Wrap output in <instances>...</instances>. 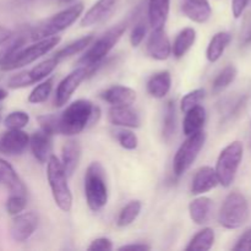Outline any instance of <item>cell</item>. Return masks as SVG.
<instances>
[{
  "instance_id": "4316f807",
  "label": "cell",
  "mask_w": 251,
  "mask_h": 251,
  "mask_svg": "<svg viewBox=\"0 0 251 251\" xmlns=\"http://www.w3.org/2000/svg\"><path fill=\"white\" fill-rule=\"evenodd\" d=\"M232 42V34L229 32L221 31L216 33L215 36L211 38L210 43H208L207 49H206V58L210 63H216L221 59L227 47L229 46Z\"/></svg>"
},
{
  "instance_id": "484cf974",
  "label": "cell",
  "mask_w": 251,
  "mask_h": 251,
  "mask_svg": "<svg viewBox=\"0 0 251 251\" xmlns=\"http://www.w3.org/2000/svg\"><path fill=\"white\" fill-rule=\"evenodd\" d=\"M206 123V109L201 104L191 108L190 110L185 113L183 123V130L185 136L196 134L199 131H202Z\"/></svg>"
},
{
  "instance_id": "277c9868",
  "label": "cell",
  "mask_w": 251,
  "mask_h": 251,
  "mask_svg": "<svg viewBox=\"0 0 251 251\" xmlns=\"http://www.w3.org/2000/svg\"><path fill=\"white\" fill-rule=\"evenodd\" d=\"M86 202L93 212L103 210L108 202V185L105 171L100 162H92L86 169L85 180Z\"/></svg>"
},
{
  "instance_id": "74e56055",
  "label": "cell",
  "mask_w": 251,
  "mask_h": 251,
  "mask_svg": "<svg viewBox=\"0 0 251 251\" xmlns=\"http://www.w3.org/2000/svg\"><path fill=\"white\" fill-rule=\"evenodd\" d=\"M115 137H117L120 146L125 150H129V151L135 150L137 145H139V139H137L136 135L132 131H130V130H126L125 127L115 132Z\"/></svg>"
},
{
  "instance_id": "60d3db41",
  "label": "cell",
  "mask_w": 251,
  "mask_h": 251,
  "mask_svg": "<svg viewBox=\"0 0 251 251\" xmlns=\"http://www.w3.org/2000/svg\"><path fill=\"white\" fill-rule=\"evenodd\" d=\"M88 251H110L113 250L112 240L108 238H97L87 248Z\"/></svg>"
},
{
  "instance_id": "4dcf8cb0",
  "label": "cell",
  "mask_w": 251,
  "mask_h": 251,
  "mask_svg": "<svg viewBox=\"0 0 251 251\" xmlns=\"http://www.w3.org/2000/svg\"><path fill=\"white\" fill-rule=\"evenodd\" d=\"M237 68L233 64H229L226 68L220 71L216 78L212 82V93L213 95H220L221 92L226 90L233 81L237 77Z\"/></svg>"
},
{
  "instance_id": "7a4b0ae2",
  "label": "cell",
  "mask_w": 251,
  "mask_h": 251,
  "mask_svg": "<svg viewBox=\"0 0 251 251\" xmlns=\"http://www.w3.org/2000/svg\"><path fill=\"white\" fill-rule=\"evenodd\" d=\"M126 27L127 22H120V24L115 25L114 27L108 29L107 32H104L95 42L92 41V43L90 44V48L78 60V65L87 68V77L95 75L98 68L103 65L104 59L120 41L123 34L126 31Z\"/></svg>"
},
{
  "instance_id": "c3c4849f",
  "label": "cell",
  "mask_w": 251,
  "mask_h": 251,
  "mask_svg": "<svg viewBox=\"0 0 251 251\" xmlns=\"http://www.w3.org/2000/svg\"><path fill=\"white\" fill-rule=\"evenodd\" d=\"M73 1V0H61V2H70Z\"/></svg>"
},
{
  "instance_id": "6da1fadb",
  "label": "cell",
  "mask_w": 251,
  "mask_h": 251,
  "mask_svg": "<svg viewBox=\"0 0 251 251\" xmlns=\"http://www.w3.org/2000/svg\"><path fill=\"white\" fill-rule=\"evenodd\" d=\"M100 118V107L88 100H77L59 115V134L76 136L88 126L97 124Z\"/></svg>"
},
{
  "instance_id": "836d02e7",
  "label": "cell",
  "mask_w": 251,
  "mask_h": 251,
  "mask_svg": "<svg viewBox=\"0 0 251 251\" xmlns=\"http://www.w3.org/2000/svg\"><path fill=\"white\" fill-rule=\"evenodd\" d=\"M54 80L53 77H47L43 81L38 83L33 90L31 91L28 96V102L32 104H39V103L46 102L50 96L51 91H53Z\"/></svg>"
},
{
  "instance_id": "8fae6325",
  "label": "cell",
  "mask_w": 251,
  "mask_h": 251,
  "mask_svg": "<svg viewBox=\"0 0 251 251\" xmlns=\"http://www.w3.org/2000/svg\"><path fill=\"white\" fill-rule=\"evenodd\" d=\"M87 78V68L86 66H78L69 75H66L63 80L59 82L55 91V102L56 107H63L70 100L78 86Z\"/></svg>"
},
{
  "instance_id": "f35d334b",
  "label": "cell",
  "mask_w": 251,
  "mask_h": 251,
  "mask_svg": "<svg viewBox=\"0 0 251 251\" xmlns=\"http://www.w3.org/2000/svg\"><path fill=\"white\" fill-rule=\"evenodd\" d=\"M38 123L41 125L42 131L47 132L49 135L59 134V115L46 114L38 117Z\"/></svg>"
},
{
  "instance_id": "44dd1931",
  "label": "cell",
  "mask_w": 251,
  "mask_h": 251,
  "mask_svg": "<svg viewBox=\"0 0 251 251\" xmlns=\"http://www.w3.org/2000/svg\"><path fill=\"white\" fill-rule=\"evenodd\" d=\"M100 97L110 105H131L136 100V92L127 86L115 85L103 91Z\"/></svg>"
},
{
  "instance_id": "f546056e",
  "label": "cell",
  "mask_w": 251,
  "mask_h": 251,
  "mask_svg": "<svg viewBox=\"0 0 251 251\" xmlns=\"http://www.w3.org/2000/svg\"><path fill=\"white\" fill-rule=\"evenodd\" d=\"M215 244V232L212 228H203L196 233L186 247V251H207Z\"/></svg>"
},
{
  "instance_id": "7bdbcfd3",
  "label": "cell",
  "mask_w": 251,
  "mask_h": 251,
  "mask_svg": "<svg viewBox=\"0 0 251 251\" xmlns=\"http://www.w3.org/2000/svg\"><path fill=\"white\" fill-rule=\"evenodd\" d=\"M250 0H232V12L235 19H239L244 14Z\"/></svg>"
},
{
  "instance_id": "83f0119b",
  "label": "cell",
  "mask_w": 251,
  "mask_h": 251,
  "mask_svg": "<svg viewBox=\"0 0 251 251\" xmlns=\"http://www.w3.org/2000/svg\"><path fill=\"white\" fill-rule=\"evenodd\" d=\"M196 37H198V33H196V31L193 27H186V28L181 29L176 34L174 43L172 44V54L176 59L183 58L190 50L191 47L195 44Z\"/></svg>"
},
{
  "instance_id": "9a60e30c",
  "label": "cell",
  "mask_w": 251,
  "mask_h": 251,
  "mask_svg": "<svg viewBox=\"0 0 251 251\" xmlns=\"http://www.w3.org/2000/svg\"><path fill=\"white\" fill-rule=\"evenodd\" d=\"M120 0H98L86 11L80 21L81 27H91L107 20L117 9Z\"/></svg>"
},
{
  "instance_id": "d6986e66",
  "label": "cell",
  "mask_w": 251,
  "mask_h": 251,
  "mask_svg": "<svg viewBox=\"0 0 251 251\" xmlns=\"http://www.w3.org/2000/svg\"><path fill=\"white\" fill-rule=\"evenodd\" d=\"M183 14L196 24H205L211 19L212 9L208 0H184Z\"/></svg>"
},
{
  "instance_id": "2e32d148",
  "label": "cell",
  "mask_w": 251,
  "mask_h": 251,
  "mask_svg": "<svg viewBox=\"0 0 251 251\" xmlns=\"http://www.w3.org/2000/svg\"><path fill=\"white\" fill-rule=\"evenodd\" d=\"M108 120L110 124L125 129H135L141 124L140 115L131 105H112L108 110Z\"/></svg>"
},
{
  "instance_id": "ffe728a7",
  "label": "cell",
  "mask_w": 251,
  "mask_h": 251,
  "mask_svg": "<svg viewBox=\"0 0 251 251\" xmlns=\"http://www.w3.org/2000/svg\"><path fill=\"white\" fill-rule=\"evenodd\" d=\"M81 159V146L80 142L76 140H69L61 147V164L65 171L68 178L74 176L77 169Z\"/></svg>"
},
{
  "instance_id": "e0dca14e",
  "label": "cell",
  "mask_w": 251,
  "mask_h": 251,
  "mask_svg": "<svg viewBox=\"0 0 251 251\" xmlns=\"http://www.w3.org/2000/svg\"><path fill=\"white\" fill-rule=\"evenodd\" d=\"M220 184L216 171L212 167H201L198 169L191 183V193L194 195H202L208 193Z\"/></svg>"
},
{
  "instance_id": "e575fe53",
  "label": "cell",
  "mask_w": 251,
  "mask_h": 251,
  "mask_svg": "<svg viewBox=\"0 0 251 251\" xmlns=\"http://www.w3.org/2000/svg\"><path fill=\"white\" fill-rule=\"evenodd\" d=\"M29 123L28 113L24 110H15L9 113L4 119V125L9 130H21Z\"/></svg>"
},
{
  "instance_id": "bcb514c9",
  "label": "cell",
  "mask_w": 251,
  "mask_h": 251,
  "mask_svg": "<svg viewBox=\"0 0 251 251\" xmlns=\"http://www.w3.org/2000/svg\"><path fill=\"white\" fill-rule=\"evenodd\" d=\"M6 97H7V91L4 90V88H0V102L4 100Z\"/></svg>"
},
{
  "instance_id": "ba28073f",
  "label": "cell",
  "mask_w": 251,
  "mask_h": 251,
  "mask_svg": "<svg viewBox=\"0 0 251 251\" xmlns=\"http://www.w3.org/2000/svg\"><path fill=\"white\" fill-rule=\"evenodd\" d=\"M244 154V146L240 141L230 142L221 151L216 163V174L222 186L228 188L234 181Z\"/></svg>"
},
{
  "instance_id": "1f68e13d",
  "label": "cell",
  "mask_w": 251,
  "mask_h": 251,
  "mask_svg": "<svg viewBox=\"0 0 251 251\" xmlns=\"http://www.w3.org/2000/svg\"><path fill=\"white\" fill-rule=\"evenodd\" d=\"M176 103L173 100H169L164 109V117H163V139L167 142H171L173 136L176 135Z\"/></svg>"
},
{
  "instance_id": "3957f363",
  "label": "cell",
  "mask_w": 251,
  "mask_h": 251,
  "mask_svg": "<svg viewBox=\"0 0 251 251\" xmlns=\"http://www.w3.org/2000/svg\"><path fill=\"white\" fill-rule=\"evenodd\" d=\"M83 4L82 2H76L61 11L56 12L55 15L50 16L49 19L39 22L38 25L32 27L28 31L29 39L31 41H39V39L48 38V37L58 36L60 32L65 31L73 24H75L76 20L82 15Z\"/></svg>"
},
{
  "instance_id": "9c48e42d",
  "label": "cell",
  "mask_w": 251,
  "mask_h": 251,
  "mask_svg": "<svg viewBox=\"0 0 251 251\" xmlns=\"http://www.w3.org/2000/svg\"><path fill=\"white\" fill-rule=\"evenodd\" d=\"M205 142L206 134L203 130L186 136V140L180 145L173 158V173L176 178H180L191 168L205 146Z\"/></svg>"
},
{
  "instance_id": "5b68a950",
  "label": "cell",
  "mask_w": 251,
  "mask_h": 251,
  "mask_svg": "<svg viewBox=\"0 0 251 251\" xmlns=\"http://www.w3.org/2000/svg\"><path fill=\"white\" fill-rule=\"evenodd\" d=\"M47 179L55 205L64 212H70L74 199L68 184V176L60 159L54 154L47 161Z\"/></svg>"
},
{
  "instance_id": "f6af8a7d",
  "label": "cell",
  "mask_w": 251,
  "mask_h": 251,
  "mask_svg": "<svg viewBox=\"0 0 251 251\" xmlns=\"http://www.w3.org/2000/svg\"><path fill=\"white\" fill-rule=\"evenodd\" d=\"M11 36H12V31H10V29L6 28V27L0 26V46H1L2 43H5V42H6Z\"/></svg>"
},
{
  "instance_id": "7402d4cb",
  "label": "cell",
  "mask_w": 251,
  "mask_h": 251,
  "mask_svg": "<svg viewBox=\"0 0 251 251\" xmlns=\"http://www.w3.org/2000/svg\"><path fill=\"white\" fill-rule=\"evenodd\" d=\"M0 181L6 185L11 194H21V195L27 194L26 185L17 172L9 162L2 158H0Z\"/></svg>"
},
{
  "instance_id": "d590c367",
  "label": "cell",
  "mask_w": 251,
  "mask_h": 251,
  "mask_svg": "<svg viewBox=\"0 0 251 251\" xmlns=\"http://www.w3.org/2000/svg\"><path fill=\"white\" fill-rule=\"evenodd\" d=\"M205 98V90L203 88H196V90L190 91L186 93L180 100V110L183 113H186L190 110L191 108L196 107V105L201 104V102Z\"/></svg>"
},
{
  "instance_id": "b9f144b4",
  "label": "cell",
  "mask_w": 251,
  "mask_h": 251,
  "mask_svg": "<svg viewBox=\"0 0 251 251\" xmlns=\"http://www.w3.org/2000/svg\"><path fill=\"white\" fill-rule=\"evenodd\" d=\"M233 250L237 251H251V228L245 230L240 238L238 239L237 244L234 245Z\"/></svg>"
},
{
  "instance_id": "cb8c5ba5",
  "label": "cell",
  "mask_w": 251,
  "mask_h": 251,
  "mask_svg": "<svg viewBox=\"0 0 251 251\" xmlns=\"http://www.w3.org/2000/svg\"><path fill=\"white\" fill-rule=\"evenodd\" d=\"M172 88V75L168 70L153 74L147 81V92L151 97L161 100L169 93Z\"/></svg>"
},
{
  "instance_id": "ac0fdd59",
  "label": "cell",
  "mask_w": 251,
  "mask_h": 251,
  "mask_svg": "<svg viewBox=\"0 0 251 251\" xmlns=\"http://www.w3.org/2000/svg\"><path fill=\"white\" fill-rule=\"evenodd\" d=\"M171 11V0H147V21L154 28H163Z\"/></svg>"
},
{
  "instance_id": "d4e9b609",
  "label": "cell",
  "mask_w": 251,
  "mask_h": 251,
  "mask_svg": "<svg viewBox=\"0 0 251 251\" xmlns=\"http://www.w3.org/2000/svg\"><path fill=\"white\" fill-rule=\"evenodd\" d=\"M213 211V201L210 198L201 196L195 199L189 205V215L195 225L202 226L210 221Z\"/></svg>"
},
{
  "instance_id": "8d00e7d4",
  "label": "cell",
  "mask_w": 251,
  "mask_h": 251,
  "mask_svg": "<svg viewBox=\"0 0 251 251\" xmlns=\"http://www.w3.org/2000/svg\"><path fill=\"white\" fill-rule=\"evenodd\" d=\"M6 211L9 215L16 216L19 213L24 212L25 208L27 206V199L26 195H21V194H11L9 199L6 200Z\"/></svg>"
},
{
  "instance_id": "603a6c76",
  "label": "cell",
  "mask_w": 251,
  "mask_h": 251,
  "mask_svg": "<svg viewBox=\"0 0 251 251\" xmlns=\"http://www.w3.org/2000/svg\"><path fill=\"white\" fill-rule=\"evenodd\" d=\"M29 147H31L34 158L39 163H47L49 157L51 156V147H53L51 146V135L47 134L42 130L34 132L29 137Z\"/></svg>"
},
{
  "instance_id": "d6a6232c",
  "label": "cell",
  "mask_w": 251,
  "mask_h": 251,
  "mask_svg": "<svg viewBox=\"0 0 251 251\" xmlns=\"http://www.w3.org/2000/svg\"><path fill=\"white\" fill-rule=\"evenodd\" d=\"M142 203L139 200H132L129 203L124 206V207L120 210L119 216H118L117 225L118 227L125 228L127 226L131 225L132 222H135L137 217H139L140 212H141Z\"/></svg>"
},
{
  "instance_id": "4fadbf2b",
  "label": "cell",
  "mask_w": 251,
  "mask_h": 251,
  "mask_svg": "<svg viewBox=\"0 0 251 251\" xmlns=\"http://www.w3.org/2000/svg\"><path fill=\"white\" fill-rule=\"evenodd\" d=\"M147 54L158 61L167 60L172 54V44L163 28L152 29L146 44Z\"/></svg>"
},
{
  "instance_id": "f1b7e54d",
  "label": "cell",
  "mask_w": 251,
  "mask_h": 251,
  "mask_svg": "<svg viewBox=\"0 0 251 251\" xmlns=\"http://www.w3.org/2000/svg\"><path fill=\"white\" fill-rule=\"evenodd\" d=\"M92 41H93L92 34H87V36L81 37V38L76 39V41L71 42V43L66 44V46L63 47L61 49H59V50L54 54V56H55L59 61L65 60V59L76 55V54L85 50V49L92 43Z\"/></svg>"
},
{
  "instance_id": "ab89813d",
  "label": "cell",
  "mask_w": 251,
  "mask_h": 251,
  "mask_svg": "<svg viewBox=\"0 0 251 251\" xmlns=\"http://www.w3.org/2000/svg\"><path fill=\"white\" fill-rule=\"evenodd\" d=\"M147 33V24L144 19L139 20V22H136V25L132 28L131 33H130V43L132 47H139L140 44L144 42L145 37Z\"/></svg>"
},
{
  "instance_id": "681fc988",
  "label": "cell",
  "mask_w": 251,
  "mask_h": 251,
  "mask_svg": "<svg viewBox=\"0 0 251 251\" xmlns=\"http://www.w3.org/2000/svg\"><path fill=\"white\" fill-rule=\"evenodd\" d=\"M0 183H1V181H0Z\"/></svg>"
},
{
  "instance_id": "8992f818",
  "label": "cell",
  "mask_w": 251,
  "mask_h": 251,
  "mask_svg": "<svg viewBox=\"0 0 251 251\" xmlns=\"http://www.w3.org/2000/svg\"><path fill=\"white\" fill-rule=\"evenodd\" d=\"M59 43H60V37L53 36L36 41V43L31 44L28 47L24 46L16 53L12 54L7 60H5L0 65V69L4 71H12L16 70V69L24 68L26 65H29V64L34 63L37 59L42 58L43 55H47Z\"/></svg>"
},
{
  "instance_id": "52a82bcc",
  "label": "cell",
  "mask_w": 251,
  "mask_h": 251,
  "mask_svg": "<svg viewBox=\"0 0 251 251\" xmlns=\"http://www.w3.org/2000/svg\"><path fill=\"white\" fill-rule=\"evenodd\" d=\"M249 218V203L242 193L233 191L226 196L220 213L218 222L226 229H238Z\"/></svg>"
},
{
  "instance_id": "ee69618b",
  "label": "cell",
  "mask_w": 251,
  "mask_h": 251,
  "mask_svg": "<svg viewBox=\"0 0 251 251\" xmlns=\"http://www.w3.org/2000/svg\"><path fill=\"white\" fill-rule=\"evenodd\" d=\"M118 250H139V251H147L151 250V247L146 243H135V244H126L120 247Z\"/></svg>"
},
{
  "instance_id": "7c38bea8",
  "label": "cell",
  "mask_w": 251,
  "mask_h": 251,
  "mask_svg": "<svg viewBox=\"0 0 251 251\" xmlns=\"http://www.w3.org/2000/svg\"><path fill=\"white\" fill-rule=\"evenodd\" d=\"M38 227V216L34 212L19 213L12 220L10 226L11 238L17 243H24L33 235Z\"/></svg>"
},
{
  "instance_id": "7dc6e473",
  "label": "cell",
  "mask_w": 251,
  "mask_h": 251,
  "mask_svg": "<svg viewBox=\"0 0 251 251\" xmlns=\"http://www.w3.org/2000/svg\"><path fill=\"white\" fill-rule=\"evenodd\" d=\"M244 43H245V44H251V29H250V32H249V33H248V36L245 37V41H244Z\"/></svg>"
},
{
  "instance_id": "30bf717a",
  "label": "cell",
  "mask_w": 251,
  "mask_h": 251,
  "mask_svg": "<svg viewBox=\"0 0 251 251\" xmlns=\"http://www.w3.org/2000/svg\"><path fill=\"white\" fill-rule=\"evenodd\" d=\"M59 63L60 61L55 56H53V58H49L47 60H43L42 63L37 64L29 70L15 74L7 80V87L12 88V90H17V88H24L27 87V86L41 82L55 70Z\"/></svg>"
},
{
  "instance_id": "5bb4252c",
  "label": "cell",
  "mask_w": 251,
  "mask_h": 251,
  "mask_svg": "<svg viewBox=\"0 0 251 251\" xmlns=\"http://www.w3.org/2000/svg\"><path fill=\"white\" fill-rule=\"evenodd\" d=\"M29 146V136L24 130H7L0 137V152L10 156H19Z\"/></svg>"
}]
</instances>
